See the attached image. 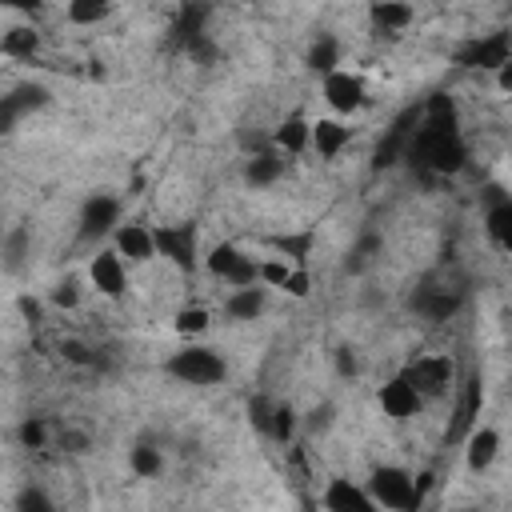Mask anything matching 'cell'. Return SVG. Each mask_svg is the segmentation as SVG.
Returning a JSON list of instances; mask_svg holds the SVG:
<instances>
[{"mask_svg": "<svg viewBox=\"0 0 512 512\" xmlns=\"http://www.w3.org/2000/svg\"><path fill=\"white\" fill-rule=\"evenodd\" d=\"M164 372L176 376L180 384H192V388H212L228 376V360L216 352V348H204V344H184L176 348L168 360H164Z\"/></svg>", "mask_w": 512, "mask_h": 512, "instance_id": "1", "label": "cell"}, {"mask_svg": "<svg viewBox=\"0 0 512 512\" xmlns=\"http://www.w3.org/2000/svg\"><path fill=\"white\" fill-rule=\"evenodd\" d=\"M364 484L376 496V504L388 508V512H408V508H420L424 504L420 480L408 468H400V464H376Z\"/></svg>", "mask_w": 512, "mask_h": 512, "instance_id": "2", "label": "cell"}, {"mask_svg": "<svg viewBox=\"0 0 512 512\" xmlns=\"http://www.w3.org/2000/svg\"><path fill=\"white\" fill-rule=\"evenodd\" d=\"M204 268H208V276L224 280L228 288L260 284V256L244 252V248H240V244H232V240L212 244V248L204 252Z\"/></svg>", "mask_w": 512, "mask_h": 512, "instance_id": "3", "label": "cell"}, {"mask_svg": "<svg viewBox=\"0 0 512 512\" xmlns=\"http://www.w3.org/2000/svg\"><path fill=\"white\" fill-rule=\"evenodd\" d=\"M120 212H124V204H120V196H112V192H92V196H84L80 216H76V240H80V244H100V240H108V236L124 224Z\"/></svg>", "mask_w": 512, "mask_h": 512, "instance_id": "4", "label": "cell"}, {"mask_svg": "<svg viewBox=\"0 0 512 512\" xmlns=\"http://www.w3.org/2000/svg\"><path fill=\"white\" fill-rule=\"evenodd\" d=\"M88 284L108 296V300H120L128 292V260L116 252V248H96V256L88 260Z\"/></svg>", "mask_w": 512, "mask_h": 512, "instance_id": "5", "label": "cell"}, {"mask_svg": "<svg viewBox=\"0 0 512 512\" xmlns=\"http://www.w3.org/2000/svg\"><path fill=\"white\" fill-rule=\"evenodd\" d=\"M404 376L420 388L424 400H436V396L452 392V360H448L444 352H424V356H416V360L404 368Z\"/></svg>", "mask_w": 512, "mask_h": 512, "instance_id": "6", "label": "cell"}, {"mask_svg": "<svg viewBox=\"0 0 512 512\" xmlns=\"http://www.w3.org/2000/svg\"><path fill=\"white\" fill-rule=\"evenodd\" d=\"M320 92L336 116H352L356 108H364V80L352 68H336V72L320 76Z\"/></svg>", "mask_w": 512, "mask_h": 512, "instance_id": "7", "label": "cell"}, {"mask_svg": "<svg viewBox=\"0 0 512 512\" xmlns=\"http://www.w3.org/2000/svg\"><path fill=\"white\" fill-rule=\"evenodd\" d=\"M156 256H164L168 264H176L180 272H192L196 268V228L192 224H160L156 228Z\"/></svg>", "mask_w": 512, "mask_h": 512, "instance_id": "8", "label": "cell"}, {"mask_svg": "<svg viewBox=\"0 0 512 512\" xmlns=\"http://www.w3.org/2000/svg\"><path fill=\"white\" fill-rule=\"evenodd\" d=\"M44 104H48V88H44L40 80H20V84H12V88L4 92V100H0V124H4V132H12L20 116L40 112Z\"/></svg>", "mask_w": 512, "mask_h": 512, "instance_id": "9", "label": "cell"}, {"mask_svg": "<svg viewBox=\"0 0 512 512\" xmlns=\"http://www.w3.org/2000/svg\"><path fill=\"white\" fill-rule=\"evenodd\" d=\"M316 504L324 512H380L368 484H356V480H328V488L320 492Z\"/></svg>", "mask_w": 512, "mask_h": 512, "instance_id": "10", "label": "cell"}, {"mask_svg": "<svg viewBox=\"0 0 512 512\" xmlns=\"http://www.w3.org/2000/svg\"><path fill=\"white\" fill-rule=\"evenodd\" d=\"M380 408H384V416H392V420H412V416H420L424 396H420V388L400 372V376H392L388 384H380Z\"/></svg>", "mask_w": 512, "mask_h": 512, "instance_id": "11", "label": "cell"}, {"mask_svg": "<svg viewBox=\"0 0 512 512\" xmlns=\"http://www.w3.org/2000/svg\"><path fill=\"white\" fill-rule=\"evenodd\" d=\"M288 168V152H280L276 144H264L256 152H248L244 160V184L248 188H272Z\"/></svg>", "mask_w": 512, "mask_h": 512, "instance_id": "12", "label": "cell"}, {"mask_svg": "<svg viewBox=\"0 0 512 512\" xmlns=\"http://www.w3.org/2000/svg\"><path fill=\"white\" fill-rule=\"evenodd\" d=\"M112 248H116L128 264H148V260L156 256V228L128 220V224H120V228L112 232Z\"/></svg>", "mask_w": 512, "mask_h": 512, "instance_id": "13", "label": "cell"}, {"mask_svg": "<svg viewBox=\"0 0 512 512\" xmlns=\"http://www.w3.org/2000/svg\"><path fill=\"white\" fill-rule=\"evenodd\" d=\"M264 308H268V288L264 284H240V288H228V296H224V316L236 320V324L260 320Z\"/></svg>", "mask_w": 512, "mask_h": 512, "instance_id": "14", "label": "cell"}, {"mask_svg": "<svg viewBox=\"0 0 512 512\" xmlns=\"http://www.w3.org/2000/svg\"><path fill=\"white\" fill-rule=\"evenodd\" d=\"M352 144V128L344 120H312V152L320 160H336Z\"/></svg>", "mask_w": 512, "mask_h": 512, "instance_id": "15", "label": "cell"}, {"mask_svg": "<svg viewBox=\"0 0 512 512\" xmlns=\"http://www.w3.org/2000/svg\"><path fill=\"white\" fill-rule=\"evenodd\" d=\"M500 456V432L496 428H472L468 432V444H464V464H468V472H488L492 468V460Z\"/></svg>", "mask_w": 512, "mask_h": 512, "instance_id": "16", "label": "cell"}, {"mask_svg": "<svg viewBox=\"0 0 512 512\" xmlns=\"http://www.w3.org/2000/svg\"><path fill=\"white\" fill-rule=\"evenodd\" d=\"M0 256H4V272H8V276H20V272L32 264V228H28V224H12V228L4 232Z\"/></svg>", "mask_w": 512, "mask_h": 512, "instance_id": "17", "label": "cell"}, {"mask_svg": "<svg viewBox=\"0 0 512 512\" xmlns=\"http://www.w3.org/2000/svg\"><path fill=\"white\" fill-rule=\"evenodd\" d=\"M272 144H276L280 152H288V156L308 152V148H312V120H304V116H288V120L272 132Z\"/></svg>", "mask_w": 512, "mask_h": 512, "instance_id": "18", "label": "cell"}, {"mask_svg": "<svg viewBox=\"0 0 512 512\" xmlns=\"http://www.w3.org/2000/svg\"><path fill=\"white\" fill-rule=\"evenodd\" d=\"M380 252H384V240H380L376 232H360L356 244H352L348 256H344V272H348V276H364V272L380 260Z\"/></svg>", "mask_w": 512, "mask_h": 512, "instance_id": "19", "label": "cell"}, {"mask_svg": "<svg viewBox=\"0 0 512 512\" xmlns=\"http://www.w3.org/2000/svg\"><path fill=\"white\" fill-rule=\"evenodd\" d=\"M412 20H416L412 4H404V0H372V24L380 32H404Z\"/></svg>", "mask_w": 512, "mask_h": 512, "instance_id": "20", "label": "cell"}, {"mask_svg": "<svg viewBox=\"0 0 512 512\" xmlns=\"http://www.w3.org/2000/svg\"><path fill=\"white\" fill-rule=\"evenodd\" d=\"M312 72H320V76H328V72H336V68H344V60H340V40L332 36V32H320L316 40H312V48H308V60H304Z\"/></svg>", "mask_w": 512, "mask_h": 512, "instance_id": "21", "label": "cell"}, {"mask_svg": "<svg viewBox=\"0 0 512 512\" xmlns=\"http://www.w3.org/2000/svg\"><path fill=\"white\" fill-rule=\"evenodd\" d=\"M128 468H132L140 480H156V476L164 472V452H160V444H152V440L132 444V448H128Z\"/></svg>", "mask_w": 512, "mask_h": 512, "instance_id": "22", "label": "cell"}, {"mask_svg": "<svg viewBox=\"0 0 512 512\" xmlns=\"http://www.w3.org/2000/svg\"><path fill=\"white\" fill-rule=\"evenodd\" d=\"M300 432H304V416H300L292 404H276L268 440H272V444H296V436H300Z\"/></svg>", "mask_w": 512, "mask_h": 512, "instance_id": "23", "label": "cell"}, {"mask_svg": "<svg viewBox=\"0 0 512 512\" xmlns=\"http://www.w3.org/2000/svg\"><path fill=\"white\" fill-rule=\"evenodd\" d=\"M208 328H212V312H208L204 304H188V308H180V312L172 316V332H176V336H184V340L204 336Z\"/></svg>", "mask_w": 512, "mask_h": 512, "instance_id": "24", "label": "cell"}, {"mask_svg": "<svg viewBox=\"0 0 512 512\" xmlns=\"http://www.w3.org/2000/svg\"><path fill=\"white\" fill-rule=\"evenodd\" d=\"M0 48H4L8 60H32V52L40 48V40H36L32 28H8L4 40H0Z\"/></svg>", "mask_w": 512, "mask_h": 512, "instance_id": "25", "label": "cell"}, {"mask_svg": "<svg viewBox=\"0 0 512 512\" xmlns=\"http://www.w3.org/2000/svg\"><path fill=\"white\" fill-rule=\"evenodd\" d=\"M332 424H336V404L332 400H320L304 412V436H324V432H332Z\"/></svg>", "mask_w": 512, "mask_h": 512, "instance_id": "26", "label": "cell"}, {"mask_svg": "<svg viewBox=\"0 0 512 512\" xmlns=\"http://www.w3.org/2000/svg\"><path fill=\"white\" fill-rule=\"evenodd\" d=\"M64 12H68L72 24H96V20H104L112 12V0H68Z\"/></svg>", "mask_w": 512, "mask_h": 512, "instance_id": "27", "label": "cell"}, {"mask_svg": "<svg viewBox=\"0 0 512 512\" xmlns=\"http://www.w3.org/2000/svg\"><path fill=\"white\" fill-rule=\"evenodd\" d=\"M12 504H16V512H52V508H56L52 496H48L44 488H36V484H24Z\"/></svg>", "mask_w": 512, "mask_h": 512, "instance_id": "28", "label": "cell"}, {"mask_svg": "<svg viewBox=\"0 0 512 512\" xmlns=\"http://www.w3.org/2000/svg\"><path fill=\"white\" fill-rule=\"evenodd\" d=\"M48 300H52V308L72 312V308L80 304V276H64V280H56V288L48 292Z\"/></svg>", "mask_w": 512, "mask_h": 512, "instance_id": "29", "label": "cell"}, {"mask_svg": "<svg viewBox=\"0 0 512 512\" xmlns=\"http://www.w3.org/2000/svg\"><path fill=\"white\" fill-rule=\"evenodd\" d=\"M272 412H276V404L268 400V396H252L248 400V424L268 440V432H272Z\"/></svg>", "mask_w": 512, "mask_h": 512, "instance_id": "30", "label": "cell"}, {"mask_svg": "<svg viewBox=\"0 0 512 512\" xmlns=\"http://www.w3.org/2000/svg\"><path fill=\"white\" fill-rule=\"evenodd\" d=\"M332 364H336V376H340V380H356V376H360V352L348 348V344H340V348L332 352Z\"/></svg>", "mask_w": 512, "mask_h": 512, "instance_id": "31", "label": "cell"}, {"mask_svg": "<svg viewBox=\"0 0 512 512\" xmlns=\"http://www.w3.org/2000/svg\"><path fill=\"white\" fill-rule=\"evenodd\" d=\"M284 296H296V300H304L308 292H312V276H308V268L304 264H296L292 272H288V280H284V288H280Z\"/></svg>", "mask_w": 512, "mask_h": 512, "instance_id": "32", "label": "cell"}, {"mask_svg": "<svg viewBox=\"0 0 512 512\" xmlns=\"http://www.w3.org/2000/svg\"><path fill=\"white\" fill-rule=\"evenodd\" d=\"M20 444H24V448H44V444H48V424L28 416V420L20 424Z\"/></svg>", "mask_w": 512, "mask_h": 512, "instance_id": "33", "label": "cell"}, {"mask_svg": "<svg viewBox=\"0 0 512 512\" xmlns=\"http://www.w3.org/2000/svg\"><path fill=\"white\" fill-rule=\"evenodd\" d=\"M496 84H500L504 92H512V60H504V64L496 68Z\"/></svg>", "mask_w": 512, "mask_h": 512, "instance_id": "34", "label": "cell"}]
</instances>
